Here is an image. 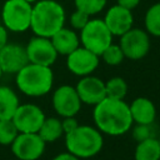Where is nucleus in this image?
<instances>
[{"label":"nucleus","instance_id":"1","mask_svg":"<svg viewBox=\"0 0 160 160\" xmlns=\"http://www.w3.org/2000/svg\"><path fill=\"white\" fill-rule=\"evenodd\" d=\"M94 121L96 128L111 136H119L130 130L132 119L129 105L120 99L105 98L94 109Z\"/></svg>","mask_w":160,"mask_h":160},{"label":"nucleus","instance_id":"2","mask_svg":"<svg viewBox=\"0 0 160 160\" xmlns=\"http://www.w3.org/2000/svg\"><path fill=\"white\" fill-rule=\"evenodd\" d=\"M65 24V10L55 0H38L32 5L30 29L38 36L51 38Z\"/></svg>","mask_w":160,"mask_h":160},{"label":"nucleus","instance_id":"3","mask_svg":"<svg viewBox=\"0 0 160 160\" xmlns=\"http://www.w3.org/2000/svg\"><path fill=\"white\" fill-rule=\"evenodd\" d=\"M15 75L18 89L28 96H42L52 88L54 74L51 66L28 62Z\"/></svg>","mask_w":160,"mask_h":160},{"label":"nucleus","instance_id":"4","mask_svg":"<svg viewBox=\"0 0 160 160\" xmlns=\"http://www.w3.org/2000/svg\"><path fill=\"white\" fill-rule=\"evenodd\" d=\"M104 139L98 128L90 125H78L65 134V146L69 152L79 159L95 156L102 149Z\"/></svg>","mask_w":160,"mask_h":160},{"label":"nucleus","instance_id":"5","mask_svg":"<svg viewBox=\"0 0 160 160\" xmlns=\"http://www.w3.org/2000/svg\"><path fill=\"white\" fill-rule=\"evenodd\" d=\"M32 4L26 0H6L1 10L2 25L14 32L30 29Z\"/></svg>","mask_w":160,"mask_h":160},{"label":"nucleus","instance_id":"6","mask_svg":"<svg viewBox=\"0 0 160 160\" xmlns=\"http://www.w3.org/2000/svg\"><path fill=\"white\" fill-rule=\"evenodd\" d=\"M112 34L108 29L106 24L101 19L89 20L88 24L80 30V42L82 46L96 55H101L102 51L112 42Z\"/></svg>","mask_w":160,"mask_h":160},{"label":"nucleus","instance_id":"7","mask_svg":"<svg viewBox=\"0 0 160 160\" xmlns=\"http://www.w3.org/2000/svg\"><path fill=\"white\" fill-rule=\"evenodd\" d=\"M119 45L125 58L130 60H140L149 52L150 49L149 34L145 30L131 28L120 36Z\"/></svg>","mask_w":160,"mask_h":160},{"label":"nucleus","instance_id":"8","mask_svg":"<svg viewBox=\"0 0 160 160\" xmlns=\"http://www.w3.org/2000/svg\"><path fill=\"white\" fill-rule=\"evenodd\" d=\"M45 145L38 132H19L11 142V151L19 160H36L44 154Z\"/></svg>","mask_w":160,"mask_h":160},{"label":"nucleus","instance_id":"9","mask_svg":"<svg viewBox=\"0 0 160 160\" xmlns=\"http://www.w3.org/2000/svg\"><path fill=\"white\" fill-rule=\"evenodd\" d=\"M11 119L19 132H38L45 120V114L35 104H24L18 106Z\"/></svg>","mask_w":160,"mask_h":160},{"label":"nucleus","instance_id":"10","mask_svg":"<svg viewBox=\"0 0 160 160\" xmlns=\"http://www.w3.org/2000/svg\"><path fill=\"white\" fill-rule=\"evenodd\" d=\"M29 62L39 64L44 66H51L58 58V52L50 40V38L35 36L25 46Z\"/></svg>","mask_w":160,"mask_h":160},{"label":"nucleus","instance_id":"11","mask_svg":"<svg viewBox=\"0 0 160 160\" xmlns=\"http://www.w3.org/2000/svg\"><path fill=\"white\" fill-rule=\"evenodd\" d=\"M52 106L62 118L75 116L81 108V100L76 89L71 85L59 86L52 95Z\"/></svg>","mask_w":160,"mask_h":160},{"label":"nucleus","instance_id":"12","mask_svg":"<svg viewBox=\"0 0 160 160\" xmlns=\"http://www.w3.org/2000/svg\"><path fill=\"white\" fill-rule=\"evenodd\" d=\"M66 56L68 69L78 76L90 75L99 65V55L85 49L84 46H79Z\"/></svg>","mask_w":160,"mask_h":160},{"label":"nucleus","instance_id":"13","mask_svg":"<svg viewBox=\"0 0 160 160\" xmlns=\"http://www.w3.org/2000/svg\"><path fill=\"white\" fill-rule=\"evenodd\" d=\"M75 89L78 91L81 102H85L88 105L95 106L102 99L106 98L105 82L96 76H91V75L82 76L79 80Z\"/></svg>","mask_w":160,"mask_h":160},{"label":"nucleus","instance_id":"14","mask_svg":"<svg viewBox=\"0 0 160 160\" xmlns=\"http://www.w3.org/2000/svg\"><path fill=\"white\" fill-rule=\"evenodd\" d=\"M28 62L26 49L19 44H6L0 50V68L2 72L16 74Z\"/></svg>","mask_w":160,"mask_h":160},{"label":"nucleus","instance_id":"15","mask_svg":"<svg viewBox=\"0 0 160 160\" xmlns=\"http://www.w3.org/2000/svg\"><path fill=\"white\" fill-rule=\"evenodd\" d=\"M104 22L106 24L108 29L110 30V32L112 35L116 36H121L122 34H125L128 30H130L132 28V22H134V18L131 14V10L118 5L111 6L104 18Z\"/></svg>","mask_w":160,"mask_h":160},{"label":"nucleus","instance_id":"16","mask_svg":"<svg viewBox=\"0 0 160 160\" xmlns=\"http://www.w3.org/2000/svg\"><path fill=\"white\" fill-rule=\"evenodd\" d=\"M130 114L132 122L150 125L156 116V108L154 102L148 98H136L130 105Z\"/></svg>","mask_w":160,"mask_h":160},{"label":"nucleus","instance_id":"17","mask_svg":"<svg viewBox=\"0 0 160 160\" xmlns=\"http://www.w3.org/2000/svg\"><path fill=\"white\" fill-rule=\"evenodd\" d=\"M50 40L56 52L60 55H69L80 45V38L78 36V34L74 30L66 29L64 26L60 30H58L50 38Z\"/></svg>","mask_w":160,"mask_h":160},{"label":"nucleus","instance_id":"18","mask_svg":"<svg viewBox=\"0 0 160 160\" xmlns=\"http://www.w3.org/2000/svg\"><path fill=\"white\" fill-rule=\"evenodd\" d=\"M19 105L15 91L8 86H0V120L11 119Z\"/></svg>","mask_w":160,"mask_h":160},{"label":"nucleus","instance_id":"19","mask_svg":"<svg viewBox=\"0 0 160 160\" xmlns=\"http://www.w3.org/2000/svg\"><path fill=\"white\" fill-rule=\"evenodd\" d=\"M135 160H160L159 139L151 136L138 141L135 149Z\"/></svg>","mask_w":160,"mask_h":160},{"label":"nucleus","instance_id":"20","mask_svg":"<svg viewBox=\"0 0 160 160\" xmlns=\"http://www.w3.org/2000/svg\"><path fill=\"white\" fill-rule=\"evenodd\" d=\"M39 136L45 141V142H54L58 139H60L64 134L61 120L56 118H45L42 121L39 131Z\"/></svg>","mask_w":160,"mask_h":160},{"label":"nucleus","instance_id":"21","mask_svg":"<svg viewBox=\"0 0 160 160\" xmlns=\"http://www.w3.org/2000/svg\"><path fill=\"white\" fill-rule=\"evenodd\" d=\"M144 22L148 34L160 38V2H156L148 9Z\"/></svg>","mask_w":160,"mask_h":160},{"label":"nucleus","instance_id":"22","mask_svg":"<svg viewBox=\"0 0 160 160\" xmlns=\"http://www.w3.org/2000/svg\"><path fill=\"white\" fill-rule=\"evenodd\" d=\"M105 91L108 98L124 100V98L128 94V85L122 78L115 76L105 82Z\"/></svg>","mask_w":160,"mask_h":160},{"label":"nucleus","instance_id":"23","mask_svg":"<svg viewBox=\"0 0 160 160\" xmlns=\"http://www.w3.org/2000/svg\"><path fill=\"white\" fill-rule=\"evenodd\" d=\"M19 130L16 129L12 119H2L0 120V144L1 145H11V142L18 136Z\"/></svg>","mask_w":160,"mask_h":160},{"label":"nucleus","instance_id":"24","mask_svg":"<svg viewBox=\"0 0 160 160\" xmlns=\"http://www.w3.org/2000/svg\"><path fill=\"white\" fill-rule=\"evenodd\" d=\"M100 56L102 58V60H104L108 65H111V66H115V65L121 64L122 60L125 59L124 52H122L120 45H115V44H112V42L102 51V54H101Z\"/></svg>","mask_w":160,"mask_h":160},{"label":"nucleus","instance_id":"25","mask_svg":"<svg viewBox=\"0 0 160 160\" xmlns=\"http://www.w3.org/2000/svg\"><path fill=\"white\" fill-rule=\"evenodd\" d=\"M106 1L108 0H74L76 9L82 10L89 15L100 12L105 8Z\"/></svg>","mask_w":160,"mask_h":160},{"label":"nucleus","instance_id":"26","mask_svg":"<svg viewBox=\"0 0 160 160\" xmlns=\"http://www.w3.org/2000/svg\"><path fill=\"white\" fill-rule=\"evenodd\" d=\"M89 16H90V15L86 14L85 11L76 9V10L70 15V24H71V26H72L74 29L81 30V29L88 24V21L90 20Z\"/></svg>","mask_w":160,"mask_h":160},{"label":"nucleus","instance_id":"27","mask_svg":"<svg viewBox=\"0 0 160 160\" xmlns=\"http://www.w3.org/2000/svg\"><path fill=\"white\" fill-rule=\"evenodd\" d=\"M151 124L146 125V124H136V128L132 130V136L135 138L136 141H141L144 139L151 138Z\"/></svg>","mask_w":160,"mask_h":160},{"label":"nucleus","instance_id":"28","mask_svg":"<svg viewBox=\"0 0 160 160\" xmlns=\"http://www.w3.org/2000/svg\"><path fill=\"white\" fill-rule=\"evenodd\" d=\"M61 125H62L64 134H68V132H70L71 130H74L79 124H78L75 116H66V118H62Z\"/></svg>","mask_w":160,"mask_h":160},{"label":"nucleus","instance_id":"29","mask_svg":"<svg viewBox=\"0 0 160 160\" xmlns=\"http://www.w3.org/2000/svg\"><path fill=\"white\" fill-rule=\"evenodd\" d=\"M139 2H140V0H118V4L120 6H124V8L129 9V10L135 9L139 5Z\"/></svg>","mask_w":160,"mask_h":160},{"label":"nucleus","instance_id":"30","mask_svg":"<svg viewBox=\"0 0 160 160\" xmlns=\"http://www.w3.org/2000/svg\"><path fill=\"white\" fill-rule=\"evenodd\" d=\"M8 44V29L4 25H0V50Z\"/></svg>","mask_w":160,"mask_h":160},{"label":"nucleus","instance_id":"31","mask_svg":"<svg viewBox=\"0 0 160 160\" xmlns=\"http://www.w3.org/2000/svg\"><path fill=\"white\" fill-rule=\"evenodd\" d=\"M52 160H80L78 156H75V155H72L71 152H69V151H66V152H61V154H59V155H56Z\"/></svg>","mask_w":160,"mask_h":160},{"label":"nucleus","instance_id":"32","mask_svg":"<svg viewBox=\"0 0 160 160\" xmlns=\"http://www.w3.org/2000/svg\"><path fill=\"white\" fill-rule=\"evenodd\" d=\"M26 1H29V2H31V4H32V2H36L38 0H26Z\"/></svg>","mask_w":160,"mask_h":160},{"label":"nucleus","instance_id":"33","mask_svg":"<svg viewBox=\"0 0 160 160\" xmlns=\"http://www.w3.org/2000/svg\"><path fill=\"white\" fill-rule=\"evenodd\" d=\"M1 76H2V70H1V68H0V79H1Z\"/></svg>","mask_w":160,"mask_h":160},{"label":"nucleus","instance_id":"34","mask_svg":"<svg viewBox=\"0 0 160 160\" xmlns=\"http://www.w3.org/2000/svg\"><path fill=\"white\" fill-rule=\"evenodd\" d=\"M159 145H160V139H159Z\"/></svg>","mask_w":160,"mask_h":160}]
</instances>
